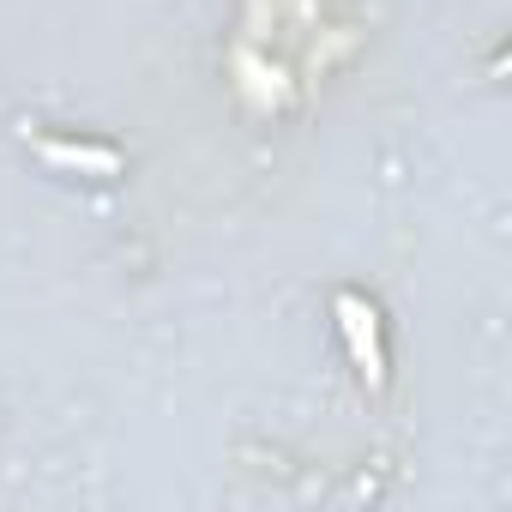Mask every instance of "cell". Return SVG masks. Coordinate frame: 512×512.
Masks as SVG:
<instances>
[{
	"mask_svg": "<svg viewBox=\"0 0 512 512\" xmlns=\"http://www.w3.org/2000/svg\"><path fill=\"white\" fill-rule=\"evenodd\" d=\"M338 326H344V338H350V356H356L368 392H380V386H386V356H380V314H374V302L338 296Z\"/></svg>",
	"mask_w": 512,
	"mask_h": 512,
	"instance_id": "6da1fadb",
	"label": "cell"
},
{
	"mask_svg": "<svg viewBox=\"0 0 512 512\" xmlns=\"http://www.w3.org/2000/svg\"><path fill=\"white\" fill-rule=\"evenodd\" d=\"M37 151L55 169H85V175H121V151L109 145H67V139H37Z\"/></svg>",
	"mask_w": 512,
	"mask_h": 512,
	"instance_id": "7a4b0ae2",
	"label": "cell"
}]
</instances>
